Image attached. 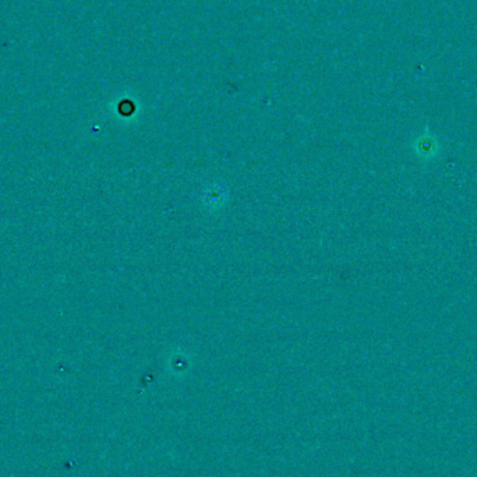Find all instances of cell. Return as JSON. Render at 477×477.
<instances>
[{
    "instance_id": "6da1fadb",
    "label": "cell",
    "mask_w": 477,
    "mask_h": 477,
    "mask_svg": "<svg viewBox=\"0 0 477 477\" xmlns=\"http://www.w3.org/2000/svg\"><path fill=\"white\" fill-rule=\"evenodd\" d=\"M414 148L421 159H430L438 152V143L430 130L426 129V131L414 143Z\"/></svg>"
}]
</instances>
